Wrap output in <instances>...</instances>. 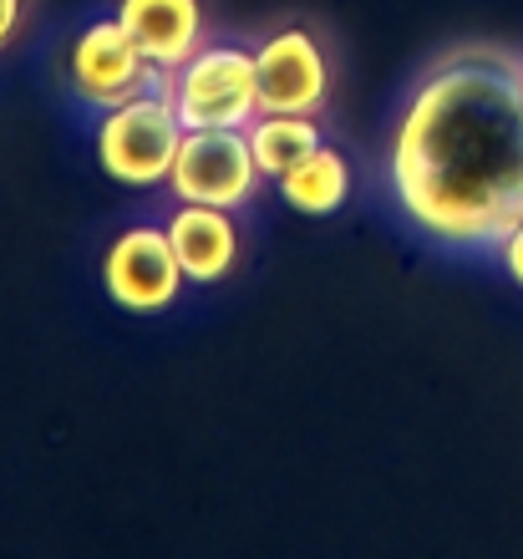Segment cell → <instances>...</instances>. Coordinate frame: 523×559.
<instances>
[{"mask_svg":"<svg viewBox=\"0 0 523 559\" xmlns=\"http://www.w3.org/2000/svg\"><path fill=\"white\" fill-rule=\"evenodd\" d=\"M392 193L442 245H503L523 219V67L457 46L417 82L392 133Z\"/></svg>","mask_w":523,"mask_h":559,"instance_id":"cell-1","label":"cell"},{"mask_svg":"<svg viewBox=\"0 0 523 559\" xmlns=\"http://www.w3.org/2000/svg\"><path fill=\"white\" fill-rule=\"evenodd\" d=\"M183 118H178L168 87L128 97V103L107 107L103 128H97V158L103 174L122 189H158L174 174L178 143H183Z\"/></svg>","mask_w":523,"mask_h":559,"instance_id":"cell-2","label":"cell"},{"mask_svg":"<svg viewBox=\"0 0 523 559\" xmlns=\"http://www.w3.org/2000/svg\"><path fill=\"white\" fill-rule=\"evenodd\" d=\"M168 97H174L183 128H249L260 118L254 51L229 41H204L183 67L168 72Z\"/></svg>","mask_w":523,"mask_h":559,"instance_id":"cell-3","label":"cell"},{"mask_svg":"<svg viewBox=\"0 0 523 559\" xmlns=\"http://www.w3.org/2000/svg\"><path fill=\"white\" fill-rule=\"evenodd\" d=\"M260 163L249 153L245 128H189L178 143L174 174H168V193L178 204H214V209H239L260 189Z\"/></svg>","mask_w":523,"mask_h":559,"instance_id":"cell-4","label":"cell"},{"mask_svg":"<svg viewBox=\"0 0 523 559\" xmlns=\"http://www.w3.org/2000/svg\"><path fill=\"white\" fill-rule=\"evenodd\" d=\"M67 76H72V92L87 107H117L128 97H143V92L168 87V72H158L153 61L138 51L122 21L107 15V21H92L82 36L67 51Z\"/></svg>","mask_w":523,"mask_h":559,"instance_id":"cell-5","label":"cell"},{"mask_svg":"<svg viewBox=\"0 0 523 559\" xmlns=\"http://www.w3.org/2000/svg\"><path fill=\"white\" fill-rule=\"evenodd\" d=\"M183 265L174 254V239L158 224H132L107 245L103 254V285L107 300L128 316H158L183 290Z\"/></svg>","mask_w":523,"mask_h":559,"instance_id":"cell-6","label":"cell"},{"mask_svg":"<svg viewBox=\"0 0 523 559\" xmlns=\"http://www.w3.org/2000/svg\"><path fill=\"white\" fill-rule=\"evenodd\" d=\"M254 76H260V112H306L316 118L331 97V61L320 41L300 26L270 31L254 46Z\"/></svg>","mask_w":523,"mask_h":559,"instance_id":"cell-7","label":"cell"},{"mask_svg":"<svg viewBox=\"0 0 523 559\" xmlns=\"http://www.w3.org/2000/svg\"><path fill=\"white\" fill-rule=\"evenodd\" d=\"M117 21L158 72H174L204 46V5L199 0H122Z\"/></svg>","mask_w":523,"mask_h":559,"instance_id":"cell-8","label":"cell"},{"mask_svg":"<svg viewBox=\"0 0 523 559\" xmlns=\"http://www.w3.org/2000/svg\"><path fill=\"white\" fill-rule=\"evenodd\" d=\"M168 239H174V254L183 275L199 280V285H214L234 270L239 260V229H234L229 209H214V204H178L174 219L163 224Z\"/></svg>","mask_w":523,"mask_h":559,"instance_id":"cell-9","label":"cell"},{"mask_svg":"<svg viewBox=\"0 0 523 559\" xmlns=\"http://www.w3.org/2000/svg\"><path fill=\"white\" fill-rule=\"evenodd\" d=\"M285 204L300 209V214H335V209L350 199V163L341 158V147L331 143H316L306 158L285 168L275 178Z\"/></svg>","mask_w":523,"mask_h":559,"instance_id":"cell-10","label":"cell"},{"mask_svg":"<svg viewBox=\"0 0 523 559\" xmlns=\"http://www.w3.org/2000/svg\"><path fill=\"white\" fill-rule=\"evenodd\" d=\"M245 133H249V153H254L264 178H280L285 168H295V163L306 158L316 143H325L316 118H306V112H260Z\"/></svg>","mask_w":523,"mask_h":559,"instance_id":"cell-11","label":"cell"},{"mask_svg":"<svg viewBox=\"0 0 523 559\" xmlns=\"http://www.w3.org/2000/svg\"><path fill=\"white\" fill-rule=\"evenodd\" d=\"M26 15H31V0H0V51L26 31Z\"/></svg>","mask_w":523,"mask_h":559,"instance_id":"cell-12","label":"cell"},{"mask_svg":"<svg viewBox=\"0 0 523 559\" xmlns=\"http://www.w3.org/2000/svg\"><path fill=\"white\" fill-rule=\"evenodd\" d=\"M498 254H503V265H509V275L523 285V219L513 224L509 235H503V245H498Z\"/></svg>","mask_w":523,"mask_h":559,"instance_id":"cell-13","label":"cell"}]
</instances>
